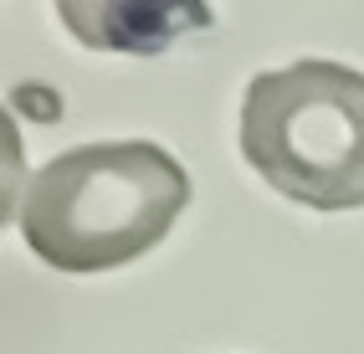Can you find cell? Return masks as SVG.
Wrapping results in <instances>:
<instances>
[{
    "instance_id": "obj_3",
    "label": "cell",
    "mask_w": 364,
    "mask_h": 354,
    "mask_svg": "<svg viewBox=\"0 0 364 354\" xmlns=\"http://www.w3.org/2000/svg\"><path fill=\"white\" fill-rule=\"evenodd\" d=\"M67 31L92 52L159 57L180 36L210 31L205 0H57Z\"/></svg>"
},
{
    "instance_id": "obj_1",
    "label": "cell",
    "mask_w": 364,
    "mask_h": 354,
    "mask_svg": "<svg viewBox=\"0 0 364 354\" xmlns=\"http://www.w3.org/2000/svg\"><path fill=\"white\" fill-rule=\"evenodd\" d=\"M185 205V164L149 139H118L67 149L41 164L21 195L16 226L46 267L108 272L154 252Z\"/></svg>"
},
{
    "instance_id": "obj_2",
    "label": "cell",
    "mask_w": 364,
    "mask_h": 354,
    "mask_svg": "<svg viewBox=\"0 0 364 354\" xmlns=\"http://www.w3.org/2000/svg\"><path fill=\"white\" fill-rule=\"evenodd\" d=\"M241 154L277 195L308 210L364 205V73L308 57L252 77Z\"/></svg>"
}]
</instances>
